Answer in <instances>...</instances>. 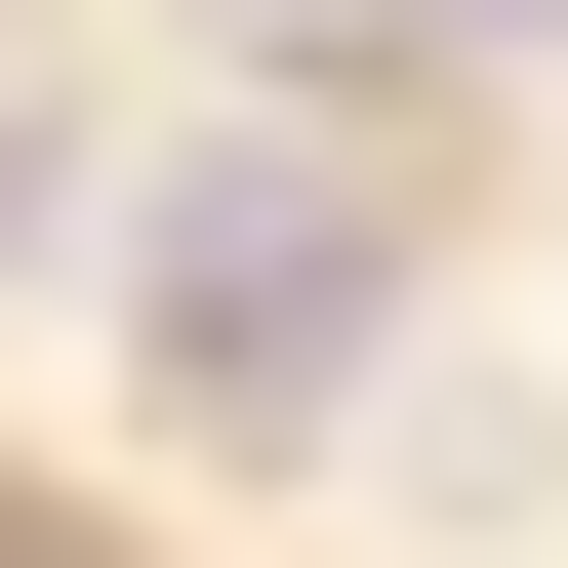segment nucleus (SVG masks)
Here are the masks:
<instances>
[{
	"label": "nucleus",
	"mask_w": 568,
	"mask_h": 568,
	"mask_svg": "<svg viewBox=\"0 0 568 568\" xmlns=\"http://www.w3.org/2000/svg\"><path fill=\"white\" fill-rule=\"evenodd\" d=\"M366 163H163V203H122V366H163L203 406V447H284V406H325V366H366Z\"/></svg>",
	"instance_id": "nucleus-1"
},
{
	"label": "nucleus",
	"mask_w": 568,
	"mask_h": 568,
	"mask_svg": "<svg viewBox=\"0 0 568 568\" xmlns=\"http://www.w3.org/2000/svg\"><path fill=\"white\" fill-rule=\"evenodd\" d=\"M325 41H528V0H325Z\"/></svg>",
	"instance_id": "nucleus-2"
}]
</instances>
